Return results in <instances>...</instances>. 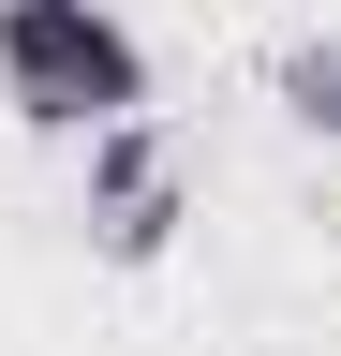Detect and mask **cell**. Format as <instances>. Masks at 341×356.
<instances>
[{
  "instance_id": "obj_2",
  "label": "cell",
  "mask_w": 341,
  "mask_h": 356,
  "mask_svg": "<svg viewBox=\"0 0 341 356\" xmlns=\"http://www.w3.org/2000/svg\"><path fill=\"white\" fill-rule=\"evenodd\" d=\"M74 222H90L104 267H163V252H178V222H193V163H178V134H163L149 104L90 119V193H74Z\"/></svg>"
},
{
  "instance_id": "obj_3",
  "label": "cell",
  "mask_w": 341,
  "mask_h": 356,
  "mask_svg": "<svg viewBox=\"0 0 341 356\" xmlns=\"http://www.w3.org/2000/svg\"><path fill=\"white\" fill-rule=\"evenodd\" d=\"M267 104L341 149V30H297V44H282V60H267Z\"/></svg>"
},
{
  "instance_id": "obj_1",
  "label": "cell",
  "mask_w": 341,
  "mask_h": 356,
  "mask_svg": "<svg viewBox=\"0 0 341 356\" xmlns=\"http://www.w3.org/2000/svg\"><path fill=\"white\" fill-rule=\"evenodd\" d=\"M0 104L30 134H90L119 104H149V44L119 0H0Z\"/></svg>"
}]
</instances>
